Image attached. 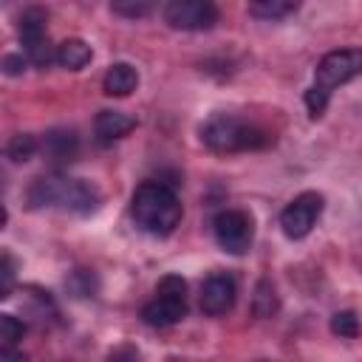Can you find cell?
Wrapping results in <instances>:
<instances>
[{"label":"cell","mask_w":362,"mask_h":362,"mask_svg":"<svg viewBox=\"0 0 362 362\" xmlns=\"http://www.w3.org/2000/svg\"><path fill=\"white\" fill-rule=\"evenodd\" d=\"M25 334V325L14 314H0V342L3 348H14Z\"/></svg>","instance_id":"cell-18"},{"label":"cell","mask_w":362,"mask_h":362,"mask_svg":"<svg viewBox=\"0 0 362 362\" xmlns=\"http://www.w3.org/2000/svg\"><path fill=\"white\" fill-rule=\"evenodd\" d=\"M201 141L212 153H240V150H257L272 141V136L257 127L255 122H246L232 113H215L201 127Z\"/></svg>","instance_id":"cell-4"},{"label":"cell","mask_w":362,"mask_h":362,"mask_svg":"<svg viewBox=\"0 0 362 362\" xmlns=\"http://www.w3.org/2000/svg\"><path fill=\"white\" fill-rule=\"evenodd\" d=\"M0 362H28V356L23 351H17V348H3Z\"/></svg>","instance_id":"cell-24"},{"label":"cell","mask_w":362,"mask_h":362,"mask_svg":"<svg viewBox=\"0 0 362 362\" xmlns=\"http://www.w3.org/2000/svg\"><path fill=\"white\" fill-rule=\"evenodd\" d=\"M136 127V119L124 110H99L96 113V122H93V130L99 136V141H113V139H122L127 136L130 130Z\"/></svg>","instance_id":"cell-11"},{"label":"cell","mask_w":362,"mask_h":362,"mask_svg":"<svg viewBox=\"0 0 362 362\" xmlns=\"http://www.w3.org/2000/svg\"><path fill=\"white\" fill-rule=\"evenodd\" d=\"M218 17V6L209 0H170L164 6V23L181 31H209Z\"/></svg>","instance_id":"cell-7"},{"label":"cell","mask_w":362,"mask_h":362,"mask_svg":"<svg viewBox=\"0 0 362 362\" xmlns=\"http://www.w3.org/2000/svg\"><path fill=\"white\" fill-rule=\"evenodd\" d=\"M331 331L342 339H354V337H359V317L354 311H337L331 317Z\"/></svg>","instance_id":"cell-17"},{"label":"cell","mask_w":362,"mask_h":362,"mask_svg":"<svg viewBox=\"0 0 362 362\" xmlns=\"http://www.w3.org/2000/svg\"><path fill=\"white\" fill-rule=\"evenodd\" d=\"M362 76V51L359 48H339V51H331L325 54L320 62H317V71H314V85L305 90V107H308V116L311 119H320L322 110L328 107V99L331 93Z\"/></svg>","instance_id":"cell-3"},{"label":"cell","mask_w":362,"mask_h":362,"mask_svg":"<svg viewBox=\"0 0 362 362\" xmlns=\"http://www.w3.org/2000/svg\"><path fill=\"white\" fill-rule=\"evenodd\" d=\"M235 297H238L235 277L226 272H215L201 286V311L209 317H221L235 305Z\"/></svg>","instance_id":"cell-10"},{"label":"cell","mask_w":362,"mask_h":362,"mask_svg":"<svg viewBox=\"0 0 362 362\" xmlns=\"http://www.w3.org/2000/svg\"><path fill=\"white\" fill-rule=\"evenodd\" d=\"M212 232H215V240L223 252L229 255H246L252 249V240H255V223H252V215L243 212V209H223L215 215L212 221Z\"/></svg>","instance_id":"cell-6"},{"label":"cell","mask_w":362,"mask_h":362,"mask_svg":"<svg viewBox=\"0 0 362 362\" xmlns=\"http://www.w3.org/2000/svg\"><path fill=\"white\" fill-rule=\"evenodd\" d=\"M181 201L175 195L173 187L161 184V181H144L136 187L133 198H130V218L133 223L153 235V238H167L175 232V226L181 223Z\"/></svg>","instance_id":"cell-1"},{"label":"cell","mask_w":362,"mask_h":362,"mask_svg":"<svg viewBox=\"0 0 362 362\" xmlns=\"http://www.w3.org/2000/svg\"><path fill=\"white\" fill-rule=\"evenodd\" d=\"M20 40L25 48L28 62L34 65H48L57 59V51L48 45V31H45V11L42 8H25L20 17Z\"/></svg>","instance_id":"cell-9"},{"label":"cell","mask_w":362,"mask_h":362,"mask_svg":"<svg viewBox=\"0 0 362 362\" xmlns=\"http://www.w3.org/2000/svg\"><path fill=\"white\" fill-rule=\"evenodd\" d=\"M187 317V283L178 274H164L156 286V297L144 303L141 320L150 328H167Z\"/></svg>","instance_id":"cell-5"},{"label":"cell","mask_w":362,"mask_h":362,"mask_svg":"<svg viewBox=\"0 0 362 362\" xmlns=\"http://www.w3.org/2000/svg\"><path fill=\"white\" fill-rule=\"evenodd\" d=\"M277 311V297H274V286L269 280H260L255 288V314L260 317H272Z\"/></svg>","instance_id":"cell-16"},{"label":"cell","mask_w":362,"mask_h":362,"mask_svg":"<svg viewBox=\"0 0 362 362\" xmlns=\"http://www.w3.org/2000/svg\"><path fill=\"white\" fill-rule=\"evenodd\" d=\"M320 212H322V195H320V192H311V189H308V192H300V195L280 212V229H283V235L291 238V240L305 238V235L314 229Z\"/></svg>","instance_id":"cell-8"},{"label":"cell","mask_w":362,"mask_h":362,"mask_svg":"<svg viewBox=\"0 0 362 362\" xmlns=\"http://www.w3.org/2000/svg\"><path fill=\"white\" fill-rule=\"evenodd\" d=\"M297 11V3L291 0H257V3H249V14L255 17H263V20H283L288 14Z\"/></svg>","instance_id":"cell-15"},{"label":"cell","mask_w":362,"mask_h":362,"mask_svg":"<svg viewBox=\"0 0 362 362\" xmlns=\"http://www.w3.org/2000/svg\"><path fill=\"white\" fill-rule=\"evenodd\" d=\"M105 362H141V354H139V348H136V345L124 342V345H116V348L107 354V359H105Z\"/></svg>","instance_id":"cell-22"},{"label":"cell","mask_w":362,"mask_h":362,"mask_svg":"<svg viewBox=\"0 0 362 362\" xmlns=\"http://www.w3.org/2000/svg\"><path fill=\"white\" fill-rule=\"evenodd\" d=\"M90 57H93L90 45L85 40H79V37H71V40H62L57 45V59L54 62H59L68 71H82L90 62Z\"/></svg>","instance_id":"cell-13"},{"label":"cell","mask_w":362,"mask_h":362,"mask_svg":"<svg viewBox=\"0 0 362 362\" xmlns=\"http://www.w3.org/2000/svg\"><path fill=\"white\" fill-rule=\"evenodd\" d=\"M139 85V74L130 62H113L102 79V88L107 96H130Z\"/></svg>","instance_id":"cell-12"},{"label":"cell","mask_w":362,"mask_h":362,"mask_svg":"<svg viewBox=\"0 0 362 362\" xmlns=\"http://www.w3.org/2000/svg\"><path fill=\"white\" fill-rule=\"evenodd\" d=\"M25 62H28V57L8 54V57L3 59V68H6V74H20V71H25Z\"/></svg>","instance_id":"cell-23"},{"label":"cell","mask_w":362,"mask_h":362,"mask_svg":"<svg viewBox=\"0 0 362 362\" xmlns=\"http://www.w3.org/2000/svg\"><path fill=\"white\" fill-rule=\"evenodd\" d=\"M6 153H8L11 161H28V158L37 153V139L28 136V133H20V136H14V139L8 141Z\"/></svg>","instance_id":"cell-19"},{"label":"cell","mask_w":362,"mask_h":362,"mask_svg":"<svg viewBox=\"0 0 362 362\" xmlns=\"http://www.w3.org/2000/svg\"><path fill=\"white\" fill-rule=\"evenodd\" d=\"M0 274H3L0 297H8L11 294V283H14V257L8 252H3V257H0Z\"/></svg>","instance_id":"cell-21"},{"label":"cell","mask_w":362,"mask_h":362,"mask_svg":"<svg viewBox=\"0 0 362 362\" xmlns=\"http://www.w3.org/2000/svg\"><path fill=\"white\" fill-rule=\"evenodd\" d=\"M76 147H79V141H76L74 130H51L45 136V153L57 161H65V158L71 161L76 156Z\"/></svg>","instance_id":"cell-14"},{"label":"cell","mask_w":362,"mask_h":362,"mask_svg":"<svg viewBox=\"0 0 362 362\" xmlns=\"http://www.w3.org/2000/svg\"><path fill=\"white\" fill-rule=\"evenodd\" d=\"M31 206H59L76 215H90L102 204V192L96 184L85 178H68V175H42L28 189Z\"/></svg>","instance_id":"cell-2"},{"label":"cell","mask_w":362,"mask_h":362,"mask_svg":"<svg viewBox=\"0 0 362 362\" xmlns=\"http://www.w3.org/2000/svg\"><path fill=\"white\" fill-rule=\"evenodd\" d=\"M110 8L113 14H122V17H147L153 11V3H113Z\"/></svg>","instance_id":"cell-20"}]
</instances>
